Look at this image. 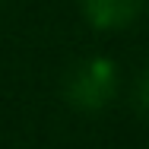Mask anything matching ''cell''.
<instances>
[{"label":"cell","mask_w":149,"mask_h":149,"mask_svg":"<svg viewBox=\"0 0 149 149\" xmlns=\"http://www.w3.org/2000/svg\"><path fill=\"white\" fill-rule=\"evenodd\" d=\"M118 92V70L114 63L105 57H92V60H83L70 79H67V98L73 108L79 111H98L105 108Z\"/></svg>","instance_id":"obj_1"},{"label":"cell","mask_w":149,"mask_h":149,"mask_svg":"<svg viewBox=\"0 0 149 149\" xmlns=\"http://www.w3.org/2000/svg\"><path fill=\"white\" fill-rule=\"evenodd\" d=\"M146 0H83L86 19L95 29H120L143 10Z\"/></svg>","instance_id":"obj_2"},{"label":"cell","mask_w":149,"mask_h":149,"mask_svg":"<svg viewBox=\"0 0 149 149\" xmlns=\"http://www.w3.org/2000/svg\"><path fill=\"white\" fill-rule=\"evenodd\" d=\"M136 102H140L143 111H149V67H146V73L140 76V83H136Z\"/></svg>","instance_id":"obj_3"}]
</instances>
